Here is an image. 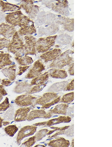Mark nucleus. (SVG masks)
Returning <instances> with one entry per match:
<instances>
[{"mask_svg":"<svg viewBox=\"0 0 112 147\" xmlns=\"http://www.w3.org/2000/svg\"><path fill=\"white\" fill-rule=\"evenodd\" d=\"M73 51L67 50L62 53L50 65V68L61 69L64 67L70 65L73 61L72 56Z\"/></svg>","mask_w":112,"mask_h":147,"instance_id":"f257e3e1","label":"nucleus"},{"mask_svg":"<svg viewBox=\"0 0 112 147\" xmlns=\"http://www.w3.org/2000/svg\"><path fill=\"white\" fill-rule=\"evenodd\" d=\"M56 36H52L40 39L36 43V49L39 52H45L48 50L55 43Z\"/></svg>","mask_w":112,"mask_h":147,"instance_id":"f03ea898","label":"nucleus"},{"mask_svg":"<svg viewBox=\"0 0 112 147\" xmlns=\"http://www.w3.org/2000/svg\"><path fill=\"white\" fill-rule=\"evenodd\" d=\"M37 98L29 94L18 96L15 100V103L21 107H27L35 104Z\"/></svg>","mask_w":112,"mask_h":147,"instance_id":"7ed1b4c3","label":"nucleus"},{"mask_svg":"<svg viewBox=\"0 0 112 147\" xmlns=\"http://www.w3.org/2000/svg\"><path fill=\"white\" fill-rule=\"evenodd\" d=\"M37 127L35 125H27L22 128L19 131L16 138L17 143L20 144L21 141L25 138L33 135Z\"/></svg>","mask_w":112,"mask_h":147,"instance_id":"20e7f679","label":"nucleus"},{"mask_svg":"<svg viewBox=\"0 0 112 147\" xmlns=\"http://www.w3.org/2000/svg\"><path fill=\"white\" fill-rule=\"evenodd\" d=\"M45 69V66L39 60L35 62L26 76L27 78H34L40 75Z\"/></svg>","mask_w":112,"mask_h":147,"instance_id":"39448f33","label":"nucleus"},{"mask_svg":"<svg viewBox=\"0 0 112 147\" xmlns=\"http://www.w3.org/2000/svg\"><path fill=\"white\" fill-rule=\"evenodd\" d=\"M58 97L57 94L53 92H47L44 94L37 99L35 104L42 106L51 102Z\"/></svg>","mask_w":112,"mask_h":147,"instance_id":"423d86ee","label":"nucleus"},{"mask_svg":"<svg viewBox=\"0 0 112 147\" xmlns=\"http://www.w3.org/2000/svg\"><path fill=\"white\" fill-rule=\"evenodd\" d=\"M61 50L59 49H55L52 50L47 51L42 54L40 58L45 62L54 61L61 54Z\"/></svg>","mask_w":112,"mask_h":147,"instance_id":"0eeeda50","label":"nucleus"},{"mask_svg":"<svg viewBox=\"0 0 112 147\" xmlns=\"http://www.w3.org/2000/svg\"><path fill=\"white\" fill-rule=\"evenodd\" d=\"M31 109L30 107H25L17 109L15 114L14 120L17 122L26 121L28 114Z\"/></svg>","mask_w":112,"mask_h":147,"instance_id":"6e6552de","label":"nucleus"},{"mask_svg":"<svg viewBox=\"0 0 112 147\" xmlns=\"http://www.w3.org/2000/svg\"><path fill=\"white\" fill-rule=\"evenodd\" d=\"M26 45L25 49L27 54L34 55L36 53V42L35 38L32 36H26Z\"/></svg>","mask_w":112,"mask_h":147,"instance_id":"1a4fd4ad","label":"nucleus"},{"mask_svg":"<svg viewBox=\"0 0 112 147\" xmlns=\"http://www.w3.org/2000/svg\"><path fill=\"white\" fill-rule=\"evenodd\" d=\"M48 72L49 75L54 78L64 79L68 76L66 72L61 69L53 68L49 70Z\"/></svg>","mask_w":112,"mask_h":147,"instance_id":"9d476101","label":"nucleus"},{"mask_svg":"<svg viewBox=\"0 0 112 147\" xmlns=\"http://www.w3.org/2000/svg\"><path fill=\"white\" fill-rule=\"evenodd\" d=\"M46 114V112L43 109L33 110L28 113L26 120L30 121L37 118H44Z\"/></svg>","mask_w":112,"mask_h":147,"instance_id":"9b49d317","label":"nucleus"},{"mask_svg":"<svg viewBox=\"0 0 112 147\" xmlns=\"http://www.w3.org/2000/svg\"><path fill=\"white\" fill-rule=\"evenodd\" d=\"M49 76L48 72H45L33 78L30 84L31 85H33L44 83L48 79Z\"/></svg>","mask_w":112,"mask_h":147,"instance_id":"f8f14e48","label":"nucleus"},{"mask_svg":"<svg viewBox=\"0 0 112 147\" xmlns=\"http://www.w3.org/2000/svg\"><path fill=\"white\" fill-rule=\"evenodd\" d=\"M69 141L64 139L60 138L51 141L48 143V146L52 147H67L69 145Z\"/></svg>","mask_w":112,"mask_h":147,"instance_id":"ddd939ff","label":"nucleus"},{"mask_svg":"<svg viewBox=\"0 0 112 147\" xmlns=\"http://www.w3.org/2000/svg\"><path fill=\"white\" fill-rule=\"evenodd\" d=\"M70 118L68 117L61 116L58 118L51 119L46 122V125L48 126H50L55 124L62 122H67L69 121Z\"/></svg>","mask_w":112,"mask_h":147,"instance_id":"4468645a","label":"nucleus"},{"mask_svg":"<svg viewBox=\"0 0 112 147\" xmlns=\"http://www.w3.org/2000/svg\"><path fill=\"white\" fill-rule=\"evenodd\" d=\"M68 83L67 81H63L55 83L51 86L49 90L52 92H59L64 90Z\"/></svg>","mask_w":112,"mask_h":147,"instance_id":"2eb2a0df","label":"nucleus"},{"mask_svg":"<svg viewBox=\"0 0 112 147\" xmlns=\"http://www.w3.org/2000/svg\"><path fill=\"white\" fill-rule=\"evenodd\" d=\"M68 106L65 104H61L57 105L53 109L49 110L53 115L54 114H65L66 112V108Z\"/></svg>","mask_w":112,"mask_h":147,"instance_id":"dca6fc26","label":"nucleus"},{"mask_svg":"<svg viewBox=\"0 0 112 147\" xmlns=\"http://www.w3.org/2000/svg\"><path fill=\"white\" fill-rule=\"evenodd\" d=\"M18 130V128L15 125H8L4 128L5 133L11 137L13 136Z\"/></svg>","mask_w":112,"mask_h":147,"instance_id":"f3484780","label":"nucleus"},{"mask_svg":"<svg viewBox=\"0 0 112 147\" xmlns=\"http://www.w3.org/2000/svg\"><path fill=\"white\" fill-rule=\"evenodd\" d=\"M46 85L45 83L36 85L31 88L29 91L26 92L27 94H30L38 92L41 91Z\"/></svg>","mask_w":112,"mask_h":147,"instance_id":"a211bd4d","label":"nucleus"},{"mask_svg":"<svg viewBox=\"0 0 112 147\" xmlns=\"http://www.w3.org/2000/svg\"><path fill=\"white\" fill-rule=\"evenodd\" d=\"M18 61L20 64L22 65L26 66L32 63L33 60L31 57L26 56L18 59Z\"/></svg>","mask_w":112,"mask_h":147,"instance_id":"6ab92c4d","label":"nucleus"},{"mask_svg":"<svg viewBox=\"0 0 112 147\" xmlns=\"http://www.w3.org/2000/svg\"><path fill=\"white\" fill-rule=\"evenodd\" d=\"M74 99V92H73L66 94L64 95L61 99V102L68 103L71 102Z\"/></svg>","mask_w":112,"mask_h":147,"instance_id":"aec40b11","label":"nucleus"},{"mask_svg":"<svg viewBox=\"0 0 112 147\" xmlns=\"http://www.w3.org/2000/svg\"><path fill=\"white\" fill-rule=\"evenodd\" d=\"M49 130L47 129H41L35 135L36 137V141H39L41 140L46 135Z\"/></svg>","mask_w":112,"mask_h":147,"instance_id":"412c9836","label":"nucleus"},{"mask_svg":"<svg viewBox=\"0 0 112 147\" xmlns=\"http://www.w3.org/2000/svg\"><path fill=\"white\" fill-rule=\"evenodd\" d=\"M10 106L8 98L6 97L5 100L0 104V112L4 111L8 109Z\"/></svg>","mask_w":112,"mask_h":147,"instance_id":"4be33fe9","label":"nucleus"},{"mask_svg":"<svg viewBox=\"0 0 112 147\" xmlns=\"http://www.w3.org/2000/svg\"><path fill=\"white\" fill-rule=\"evenodd\" d=\"M36 141L35 136L29 138L27 140L23 143L22 145L27 147L32 146Z\"/></svg>","mask_w":112,"mask_h":147,"instance_id":"5701e85b","label":"nucleus"},{"mask_svg":"<svg viewBox=\"0 0 112 147\" xmlns=\"http://www.w3.org/2000/svg\"><path fill=\"white\" fill-rule=\"evenodd\" d=\"M61 100L60 97H59L51 102L42 106V109H47L49 108L51 106L59 102Z\"/></svg>","mask_w":112,"mask_h":147,"instance_id":"b1692460","label":"nucleus"},{"mask_svg":"<svg viewBox=\"0 0 112 147\" xmlns=\"http://www.w3.org/2000/svg\"><path fill=\"white\" fill-rule=\"evenodd\" d=\"M74 90V79L69 83H68L65 88L64 91H71Z\"/></svg>","mask_w":112,"mask_h":147,"instance_id":"393cba45","label":"nucleus"},{"mask_svg":"<svg viewBox=\"0 0 112 147\" xmlns=\"http://www.w3.org/2000/svg\"><path fill=\"white\" fill-rule=\"evenodd\" d=\"M29 66H26L23 67H20L19 68V71L18 75H20L25 71L29 67Z\"/></svg>","mask_w":112,"mask_h":147,"instance_id":"a878e982","label":"nucleus"},{"mask_svg":"<svg viewBox=\"0 0 112 147\" xmlns=\"http://www.w3.org/2000/svg\"><path fill=\"white\" fill-rule=\"evenodd\" d=\"M69 74L71 75H74V63L70 65V67L68 70Z\"/></svg>","mask_w":112,"mask_h":147,"instance_id":"bb28decb","label":"nucleus"},{"mask_svg":"<svg viewBox=\"0 0 112 147\" xmlns=\"http://www.w3.org/2000/svg\"><path fill=\"white\" fill-rule=\"evenodd\" d=\"M3 121V119L0 116V127H1L2 126Z\"/></svg>","mask_w":112,"mask_h":147,"instance_id":"cd10ccee","label":"nucleus"},{"mask_svg":"<svg viewBox=\"0 0 112 147\" xmlns=\"http://www.w3.org/2000/svg\"><path fill=\"white\" fill-rule=\"evenodd\" d=\"M10 123V122L7 121H3L2 122V125L4 126H6L8 124Z\"/></svg>","mask_w":112,"mask_h":147,"instance_id":"c85d7f7f","label":"nucleus"},{"mask_svg":"<svg viewBox=\"0 0 112 147\" xmlns=\"http://www.w3.org/2000/svg\"><path fill=\"white\" fill-rule=\"evenodd\" d=\"M3 98V97L2 95L0 93V102L2 99Z\"/></svg>","mask_w":112,"mask_h":147,"instance_id":"c756f323","label":"nucleus"}]
</instances>
